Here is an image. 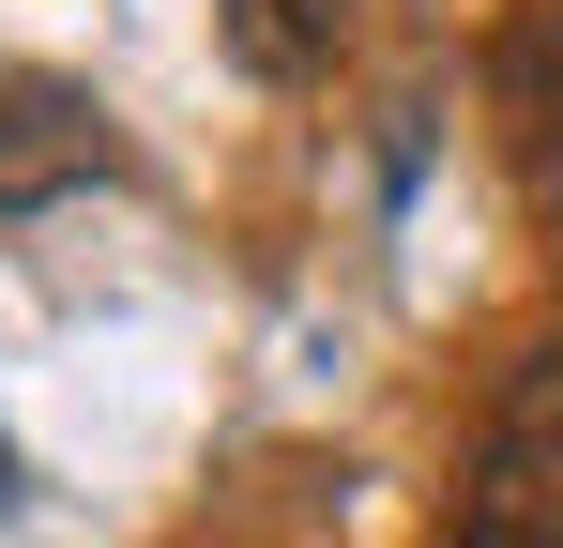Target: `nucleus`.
Here are the masks:
<instances>
[{
    "mask_svg": "<svg viewBox=\"0 0 563 548\" xmlns=\"http://www.w3.org/2000/svg\"><path fill=\"white\" fill-rule=\"evenodd\" d=\"M92 168H107V107L77 77H46V62H0V213L77 198Z\"/></svg>",
    "mask_w": 563,
    "mask_h": 548,
    "instance_id": "obj_2",
    "label": "nucleus"
},
{
    "mask_svg": "<svg viewBox=\"0 0 563 548\" xmlns=\"http://www.w3.org/2000/svg\"><path fill=\"white\" fill-rule=\"evenodd\" d=\"M229 31H244V62H260V77H305V62H335L351 0H229Z\"/></svg>",
    "mask_w": 563,
    "mask_h": 548,
    "instance_id": "obj_4",
    "label": "nucleus"
},
{
    "mask_svg": "<svg viewBox=\"0 0 563 548\" xmlns=\"http://www.w3.org/2000/svg\"><path fill=\"white\" fill-rule=\"evenodd\" d=\"M457 548H563V336H533L503 365V396H487Z\"/></svg>",
    "mask_w": 563,
    "mask_h": 548,
    "instance_id": "obj_1",
    "label": "nucleus"
},
{
    "mask_svg": "<svg viewBox=\"0 0 563 548\" xmlns=\"http://www.w3.org/2000/svg\"><path fill=\"white\" fill-rule=\"evenodd\" d=\"M503 122H518L533 183H563V0H518L503 15Z\"/></svg>",
    "mask_w": 563,
    "mask_h": 548,
    "instance_id": "obj_3",
    "label": "nucleus"
}]
</instances>
